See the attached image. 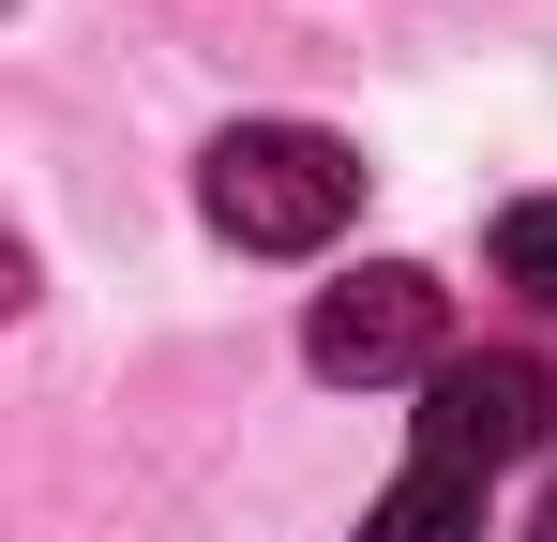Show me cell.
<instances>
[{
  "instance_id": "obj_1",
  "label": "cell",
  "mask_w": 557,
  "mask_h": 542,
  "mask_svg": "<svg viewBox=\"0 0 557 542\" xmlns=\"http://www.w3.org/2000/svg\"><path fill=\"white\" fill-rule=\"evenodd\" d=\"M196 211H211L242 257H317V242H347V211H362V151L317 136V121H242V136H211Z\"/></svg>"
},
{
  "instance_id": "obj_5",
  "label": "cell",
  "mask_w": 557,
  "mask_h": 542,
  "mask_svg": "<svg viewBox=\"0 0 557 542\" xmlns=\"http://www.w3.org/2000/svg\"><path fill=\"white\" fill-rule=\"evenodd\" d=\"M497 286L557 301V196H512V211H497Z\"/></svg>"
},
{
  "instance_id": "obj_6",
  "label": "cell",
  "mask_w": 557,
  "mask_h": 542,
  "mask_svg": "<svg viewBox=\"0 0 557 542\" xmlns=\"http://www.w3.org/2000/svg\"><path fill=\"white\" fill-rule=\"evenodd\" d=\"M528 542H557V482H543V513H528Z\"/></svg>"
},
{
  "instance_id": "obj_4",
  "label": "cell",
  "mask_w": 557,
  "mask_h": 542,
  "mask_svg": "<svg viewBox=\"0 0 557 542\" xmlns=\"http://www.w3.org/2000/svg\"><path fill=\"white\" fill-rule=\"evenodd\" d=\"M362 542H482V482H467V467H422V452H407V482H392V497L362 513Z\"/></svg>"
},
{
  "instance_id": "obj_2",
  "label": "cell",
  "mask_w": 557,
  "mask_h": 542,
  "mask_svg": "<svg viewBox=\"0 0 557 542\" xmlns=\"http://www.w3.org/2000/svg\"><path fill=\"white\" fill-rule=\"evenodd\" d=\"M301 361L332 377V392H376V377H437V271H407V257H376L347 271V286H317V317H301Z\"/></svg>"
},
{
  "instance_id": "obj_3",
  "label": "cell",
  "mask_w": 557,
  "mask_h": 542,
  "mask_svg": "<svg viewBox=\"0 0 557 542\" xmlns=\"http://www.w3.org/2000/svg\"><path fill=\"white\" fill-rule=\"evenodd\" d=\"M543 422H557V377L528 347H453L437 377H422V467H528L543 452Z\"/></svg>"
}]
</instances>
